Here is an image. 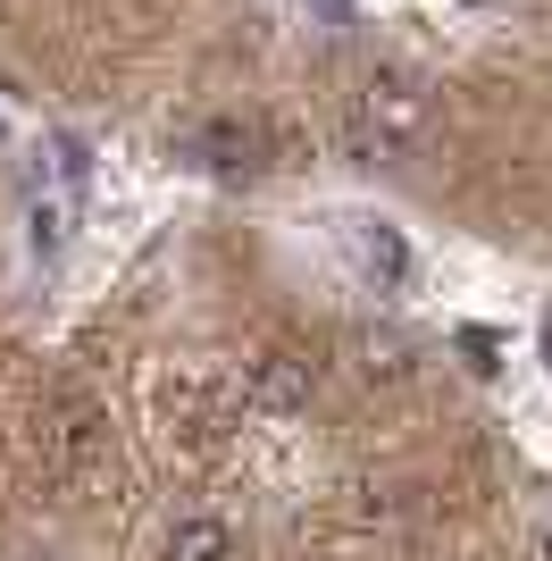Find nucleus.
<instances>
[{
	"label": "nucleus",
	"mask_w": 552,
	"mask_h": 561,
	"mask_svg": "<svg viewBox=\"0 0 552 561\" xmlns=\"http://www.w3.org/2000/svg\"><path fill=\"white\" fill-rule=\"evenodd\" d=\"M536 561H552V528H544V545H536Z\"/></svg>",
	"instance_id": "6e6552de"
},
{
	"label": "nucleus",
	"mask_w": 552,
	"mask_h": 561,
	"mask_svg": "<svg viewBox=\"0 0 552 561\" xmlns=\"http://www.w3.org/2000/svg\"><path fill=\"white\" fill-rule=\"evenodd\" d=\"M427 142V76L402 68V59H377V68L352 76L344 93V160L377 168V160H411Z\"/></svg>",
	"instance_id": "f257e3e1"
},
{
	"label": "nucleus",
	"mask_w": 552,
	"mask_h": 561,
	"mask_svg": "<svg viewBox=\"0 0 552 561\" xmlns=\"http://www.w3.org/2000/svg\"><path fill=\"white\" fill-rule=\"evenodd\" d=\"M352 268H360L377 294H402V277H411V252H402V234H393V227L360 218V227H352Z\"/></svg>",
	"instance_id": "39448f33"
},
{
	"label": "nucleus",
	"mask_w": 552,
	"mask_h": 561,
	"mask_svg": "<svg viewBox=\"0 0 552 561\" xmlns=\"http://www.w3.org/2000/svg\"><path fill=\"white\" fill-rule=\"evenodd\" d=\"M310 394H319V369L301 352H252L243 360V411H260V420H294V411H310Z\"/></svg>",
	"instance_id": "7ed1b4c3"
},
{
	"label": "nucleus",
	"mask_w": 552,
	"mask_h": 561,
	"mask_svg": "<svg viewBox=\"0 0 552 561\" xmlns=\"http://www.w3.org/2000/svg\"><path fill=\"white\" fill-rule=\"evenodd\" d=\"M101 453H110V420H101L84 394H59V402H50V420H43V469L76 486V478L101 469Z\"/></svg>",
	"instance_id": "f03ea898"
},
{
	"label": "nucleus",
	"mask_w": 552,
	"mask_h": 561,
	"mask_svg": "<svg viewBox=\"0 0 552 561\" xmlns=\"http://www.w3.org/2000/svg\"><path fill=\"white\" fill-rule=\"evenodd\" d=\"M352 369H360L368 386H402V377L418 369V344H411V335H393V328H360V335H352Z\"/></svg>",
	"instance_id": "0eeeda50"
},
{
	"label": "nucleus",
	"mask_w": 552,
	"mask_h": 561,
	"mask_svg": "<svg viewBox=\"0 0 552 561\" xmlns=\"http://www.w3.org/2000/svg\"><path fill=\"white\" fill-rule=\"evenodd\" d=\"M34 561H50V553H34Z\"/></svg>",
	"instance_id": "1a4fd4ad"
},
{
	"label": "nucleus",
	"mask_w": 552,
	"mask_h": 561,
	"mask_svg": "<svg viewBox=\"0 0 552 561\" xmlns=\"http://www.w3.org/2000/svg\"><path fill=\"white\" fill-rule=\"evenodd\" d=\"M243 545H234V528L218 512H184L168 519V537H160V561H234Z\"/></svg>",
	"instance_id": "423d86ee"
},
{
	"label": "nucleus",
	"mask_w": 552,
	"mask_h": 561,
	"mask_svg": "<svg viewBox=\"0 0 552 561\" xmlns=\"http://www.w3.org/2000/svg\"><path fill=\"white\" fill-rule=\"evenodd\" d=\"M184 151H193V160H202V168H227V176H234V168H252L260 160V126H252V117H202V126H193V135H184Z\"/></svg>",
	"instance_id": "20e7f679"
}]
</instances>
